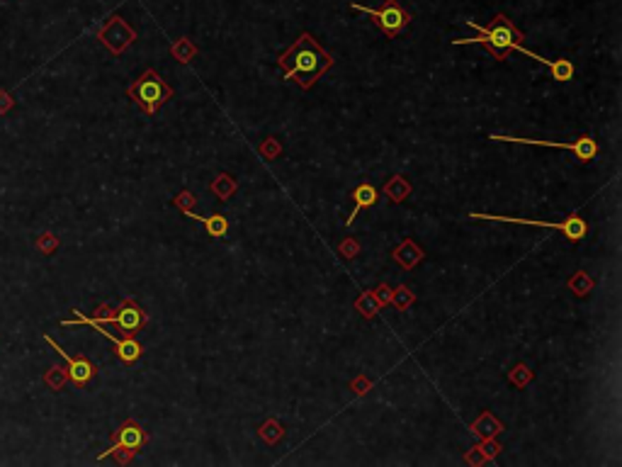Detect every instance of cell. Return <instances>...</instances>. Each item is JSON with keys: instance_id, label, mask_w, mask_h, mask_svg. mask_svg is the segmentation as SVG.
I'll return each instance as SVG.
<instances>
[{"instance_id": "cell-1", "label": "cell", "mask_w": 622, "mask_h": 467, "mask_svg": "<svg viewBox=\"0 0 622 467\" xmlns=\"http://www.w3.org/2000/svg\"><path fill=\"white\" fill-rule=\"evenodd\" d=\"M278 66L285 68V81H294L299 88L309 90L333 66V56L309 32H304L287 52L280 54Z\"/></svg>"}, {"instance_id": "cell-2", "label": "cell", "mask_w": 622, "mask_h": 467, "mask_svg": "<svg viewBox=\"0 0 622 467\" xmlns=\"http://www.w3.org/2000/svg\"><path fill=\"white\" fill-rule=\"evenodd\" d=\"M469 27H474L479 32V37H472V39H455L452 44H481L484 49H488V54H493V56L498 58V61H503V58H508V54L516 52V47L523 42V32L516 27V24L511 22V19L506 17V15H496L493 17V22L488 24V27H481V24L477 22H467Z\"/></svg>"}, {"instance_id": "cell-3", "label": "cell", "mask_w": 622, "mask_h": 467, "mask_svg": "<svg viewBox=\"0 0 622 467\" xmlns=\"http://www.w3.org/2000/svg\"><path fill=\"white\" fill-rule=\"evenodd\" d=\"M127 95H129L146 115H158V110L170 100L173 88L158 76L154 68H146V71L127 88Z\"/></svg>"}, {"instance_id": "cell-4", "label": "cell", "mask_w": 622, "mask_h": 467, "mask_svg": "<svg viewBox=\"0 0 622 467\" xmlns=\"http://www.w3.org/2000/svg\"><path fill=\"white\" fill-rule=\"evenodd\" d=\"M469 219H486V222H506V224H523V227H545V229H557L561 232L569 241H581L589 234V224L581 214H569L564 222H535V219H523V217H501V214H479L469 212Z\"/></svg>"}, {"instance_id": "cell-5", "label": "cell", "mask_w": 622, "mask_h": 467, "mask_svg": "<svg viewBox=\"0 0 622 467\" xmlns=\"http://www.w3.org/2000/svg\"><path fill=\"white\" fill-rule=\"evenodd\" d=\"M491 141H508V144H530V146H550V149H566L576 156L579 164H589L598 154V144L591 134H581L574 141H550V139H525V136H503V134H488Z\"/></svg>"}, {"instance_id": "cell-6", "label": "cell", "mask_w": 622, "mask_h": 467, "mask_svg": "<svg viewBox=\"0 0 622 467\" xmlns=\"http://www.w3.org/2000/svg\"><path fill=\"white\" fill-rule=\"evenodd\" d=\"M350 8L372 15L377 27L382 29L384 37H389V39L399 37V34L408 27V22H411V15H408V10L404 8L399 0H384L382 8H367V5H360V3H350Z\"/></svg>"}, {"instance_id": "cell-7", "label": "cell", "mask_w": 622, "mask_h": 467, "mask_svg": "<svg viewBox=\"0 0 622 467\" xmlns=\"http://www.w3.org/2000/svg\"><path fill=\"white\" fill-rule=\"evenodd\" d=\"M146 443H149V434L144 431V426L134 419H127L125 424L112 434V445L105 450V453H100V460H105L107 455L117 448H127V450H134L136 453V450H141Z\"/></svg>"}, {"instance_id": "cell-8", "label": "cell", "mask_w": 622, "mask_h": 467, "mask_svg": "<svg viewBox=\"0 0 622 467\" xmlns=\"http://www.w3.org/2000/svg\"><path fill=\"white\" fill-rule=\"evenodd\" d=\"M44 341H47L49 346H51L54 351H56L58 356H61L63 361H66V375H68V380H71L73 385H76V387H88L93 380H95L97 367L93 365V363L88 361V358H83V356H81V358L68 356V353L63 351V348L58 346L56 341H51V336H47V333H44Z\"/></svg>"}, {"instance_id": "cell-9", "label": "cell", "mask_w": 622, "mask_h": 467, "mask_svg": "<svg viewBox=\"0 0 622 467\" xmlns=\"http://www.w3.org/2000/svg\"><path fill=\"white\" fill-rule=\"evenodd\" d=\"M134 37H136L134 29H131L122 17H117V15L107 19L105 27L97 29V39H100L112 54H122L131 42H134Z\"/></svg>"}, {"instance_id": "cell-10", "label": "cell", "mask_w": 622, "mask_h": 467, "mask_svg": "<svg viewBox=\"0 0 622 467\" xmlns=\"http://www.w3.org/2000/svg\"><path fill=\"white\" fill-rule=\"evenodd\" d=\"M146 322H149V317H146V312L134 302V299H122L120 309H117L115 317L110 319V324L120 326L122 331L127 333V336H131V333L141 331V329L146 326Z\"/></svg>"}, {"instance_id": "cell-11", "label": "cell", "mask_w": 622, "mask_h": 467, "mask_svg": "<svg viewBox=\"0 0 622 467\" xmlns=\"http://www.w3.org/2000/svg\"><path fill=\"white\" fill-rule=\"evenodd\" d=\"M97 331L102 333L105 338H110L112 343H115V356L120 358V363H125V365H134V363H139V358L144 356V346H141L139 341H136L134 336H125V338H117L115 333H110L105 326H97Z\"/></svg>"}, {"instance_id": "cell-12", "label": "cell", "mask_w": 622, "mask_h": 467, "mask_svg": "<svg viewBox=\"0 0 622 467\" xmlns=\"http://www.w3.org/2000/svg\"><path fill=\"white\" fill-rule=\"evenodd\" d=\"M516 52L527 54V56H530L532 61H537V63H542V66L550 68L552 78H555L557 83H566V81H571V78H574V73H576L574 63H571L569 58H555V61H547L545 56H540V54L530 52V49H525V47H523V44H518Z\"/></svg>"}, {"instance_id": "cell-13", "label": "cell", "mask_w": 622, "mask_h": 467, "mask_svg": "<svg viewBox=\"0 0 622 467\" xmlns=\"http://www.w3.org/2000/svg\"><path fill=\"white\" fill-rule=\"evenodd\" d=\"M350 198H353V212H350V217L345 219V224H353L355 219H358V214L362 212V209L367 207H374V205L379 203V190L374 188L372 183H360L358 188L350 193Z\"/></svg>"}, {"instance_id": "cell-14", "label": "cell", "mask_w": 622, "mask_h": 467, "mask_svg": "<svg viewBox=\"0 0 622 467\" xmlns=\"http://www.w3.org/2000/svg\"><path fill=\"white\" fill-rule=\"evenodd\" d=\"M423 258H426V253H423V248L416 244V241H411V239L401 241V246H399V248L394 251V260H397V263L401 265L404 270H411V268H416V265L421 263Z\"/></svg>"}, {"instance_id": "cell-15", "label": "cell", "mask_w": 622, "mask_h": 467, "mask_svg": "<svg viewBox=\"0 0 622 467\" xmlns=\"http://www.w3.org/2000/svg\"><path fill=\"white\" fill-rule=\"evenodd\" d=\"M182 214H185L187 219H192V222H200L202 227H205V232L209 236H214V239H224L226 232H229V219L219 212L209 214V217H200V214H195L190 209V212H182Z\"/></svg>"}, {"instance_id": "cell-16", "label": "cell", "mask_w": 622, "mask_h": 467, "mask_svg": "<svg viewBox=\"0 0 622 467\" xmlns=\"http://www.w3.org/2000/svg\"><path fill=\"white\" fill-rule=\"evenodd\" d=\"M384 195H387L394 205L404 203V200L411 195V183H408L404 175H394V178H389L387 185H384Z\"/></svg>"}, {"instance_id": "cell-17", "label": "cell", "mask_w": 622, "mask_h": 467, "mask_svg": "<svg viewBox=\"0 0 622 467\" xmlns=\"http://www.w3.org/2000/svg\"><path fill=\"white\" fill-rule=\"evenodd\" d=\"M209 190L221 200V203H226V200L239 190V183H236V178H231L229 173H221V175H216V180L209 185Z\"/></svg>"}, {"instance_id": "cell-18", "label": "cell", "mask_w": 622, "mask_h": 467, "mask_svg": "<svg viewBox=\"0 0 622 467\" xmlns=\"http://www.w3.org/2000/svg\"><path fill=\"white\" fill-rule=\"evenodd\" d=\"M258 436H260V438H263L268 445H275V443H280V441L285 438V426L280 424V421H275V419H268V421H265V424L258 429Z\"/></svg>"}, {"instance_id": "cell-19", "label": "cell", "mask_w": 622, "mask_h": 467, "mask_svg": "<svg viewBox=\"0 0 622 467\" xmlns=\"http://www.w3.org/2000/svg\"><path fill=\"white\" fill-rule=\"evenodd\" d=\"M355 309H358V312L362 314L365 319H372L374 314L382 309V302H379L377 294H374V292H362V297L355 302Z\"/></svg>"}, {"instance_id": "cell-20", "label": "cell", "mask_w": 622, "mask_h": 467, "mask_svg": "<svg viewBox=\"0 0 622 467\" xmlns=\"http://www.w3.org/2000/svg\"><path fill=\"white\" fill-rule=\"evenodd\" d=\"M170 54H173V56H175L180 63H190V61H192V56H197V47H195V44H192L187 37H182V39H177V42L170 47Z\"/></svg>"}, {"instance_id": "cell-21", "label": "cell", "mask_w": 622, "mask_h": 467, "mask_svg": "<svg viewBox=\"0 0 622 467\" xmlns=\"http://www.w3.org/2000/svg\"><path fill=\"white\" fill-rule=\"evenodd\" d=\"M472 429L477 431V434L486 436V438H493V436H496L498 431H501V424H498V421L493 419V414H488V411H484V414L479 416V421L472 426Z\"/></svg>"}, {"instance_id": "cell-22", "label": "cell", "mask_w": 622, "mask_h": 467, "mask_svg": "<svg viewBox=\"0 0 622 467\" xmlns=\"http://www.w3.org/2000/svg\"><path fill=\"white\" fill-rule=\"evenodd\" d=\"M68 382V375H66V367L61 365H51L47 372H44V385L51 387L54 392H58L63 385Z\"/></svg>"}, {"instance_id": "cell-23", "label": "cell", "mask_w": 622, "mask_h": 467, "mask_svg": "<svg viewBox=\"0 0 622 467\" xmlns=\"http://www.w3.org/2000/svg\"><path fill=\"white\" fill-rule=\"evenodd\" d=\"M593 278H591L589 273H584V270H579V273L574 275V278L569 280V290H574L579 297H586V294L593 290Z\"/></svg>"}, {"instance_id": "cell-24", "label": "cell", "mask_w": 622, "mask_h": 467, "mask_svg": "<svg viewBox=\"0 0 622 467\" xmlns=\"http://www.w3.org/2000/svg\"><path fill=\"white\" fill-rule=\"evenodd\" d=\"M413 302H416V294H413L411 290L406 287V285H399V287L392 292V304L397 309H401V312H406V309L411 307Z\"/></svg>"}, {"instance_id": "cell-25", "label": "cell", "mask_w": 622, "mask_h": 467, "mask_svg": "<svg viewBox=\"0 0 622 467\" xmlns=\"http://www.w3.org/2000/svg\"><path fill=\"white\" fill-rule=\"evenodd\" d=\"M508 380L516 387H525L527 382H532V370L527 365H516L513 372H508Z\"/></svg>"}, {"instance_id": "cell-26", "label": "cell", "mask_w": 622, "mask_h": 467, "mask_svg": "<svg viewBox=\"0 0 622 467\" xmlns=\"http://www.w3.org/2000/svg\"><path fill=\"white\" fill-rule=\"evenodd\" d=\"M34 246H37V248L42 251L44 255H51L54 251L58 248V236H56V234H51V232H44V234L37 239V244H34Z\"/></svg>"}, {"instance_id": "cell-27", "label": "cell", "mask_w": 622, "mask_h": 467, "mask_svg": "<svg viewBox=\"0 0 622 467\" xmlns=\"http://www.w3.org/2000/svg\"><path fill=\"white\" fill-rule=\"evenodd\" d=\"M173 205H175L180 212H190V209L197 205V198L190 193V190H182V193H177V198L173 200Z\"/></svg>"}, {"instance_id": "cell-28", "label": "cell", "mask_w": 622, "mask_h": 467, "mask_svg": "<svg viewBox=\"0 0 622 467\" xmlns=\"http://www.w3.org/2000/svg\"><path fill=\"white\" fill-rule=\"evenodd\" d=\"M338 251H340L343 258H355V255L360 253V244L358 241H353V239H345L343 244L338 246Z\"/></svg>"}, {"instance_id": "cell-29", "label": "cell", "mask_w": 622, "mask_h": 467, "mask_svg": "<svg viewBox=\"0 0 622 467\" xmlns=\"http://www.w3.org/2000/svg\"><path fill=\"white\" fill-rule=\"evenodd\" d=\"M260 154H263L265 159H275V156H280V154H282V146H280L278 141H275L273 136H270V139L265 141L263 146H260Z\"/></svg>"}, {"instance_id": "cell-30", "label": "cell", "mask_w": 622, "mask_h": 467, "mask_svg": "<svg viewBox=\"0 0 622 467\" xmlns=\"http://www.w3.org/2000/svg\"><path fill=\"white\" fill-rule=\"evenodd\" d=\"M15 107V100L8 90H0V115H8L10 110Z\"/></svg>"}, {"instance_id": "cell-31", "label": "cell", "mask_w": 622, "mask_h": 467, "mask_svg": "<svg viewBox=\"0 0 622 467\" xmlns=\"http://www.w3.org/2000/svg\"><path fill=\"white\" fill-rule=\"evenodd\" d=\"M392 292H394V290H389L387 285H379V287L374 290V294H377V299L382 302V307H384V304L392 302Z\"/></svg>"}, {"instance_id": "cell-32", "label": "cell", "mask_w": 622, "mask_h": 467, "mask_svg": "<svg viewBox=\"0 0 622 467\" xmlns=\"http://www.w3.org/2000/svg\"><path fill=\"white\" fill-rule=\"evenodd\" d=\"M350 387H353V390H355V395H358V397H362L365 392H367L369 382L365 380V377H360V380H358V382H353V385H350Z\"/></svg>"}]
</instances>
